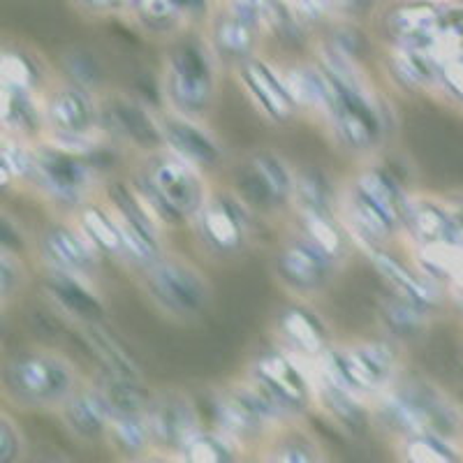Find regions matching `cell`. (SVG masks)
<instances>
[{"label": "cell", "mask_w": 463, "mask_h": 463, "mask_svg": "<svg viewBox=\"0 0 463 463\" xmlns=\"http://www.w3.org/2000/svg\"><path fill=\"white\" fill-rule=\"evenodd\" d=\"M5 390L28 405H49L65 401L74 387V371L61 357L44 353L19 354L5 366Z\"/></svg>", "instance_id": "cell-1"}, {"label": "cell", "mask_w": 463, "mask_h": 463, "mask_svg": "<svg viewBox=\"0 0 463 463\" xmlns=\"http://www.w3.org/2000/svg\"><path fill=\"white\" fill-rule=\"evenodd\" d=\"M146 197L163 216L176 221L204 206V184L188 160L165 156L148 167Z\"/></svg>", "instance_id": "cell-2"}, {"label": "cell", "mask_w": 463, "mask_h": 463, "mask_svg": "<svg viewBox=\"0 0 463 463\" xmlns=\"http://www.w3.org/2000/svg\"><path fill=\"white\" fill-rule=\"evenodd\" d=\"M394 350L384 343H366L347 353H329L322 359V380L350 394L373 392L392 378Z\"/></svg>", "instance_id": "cell-3"}, {"label": "cell", "mask_w": 463, "mask_h": 463, "mask_svg": "<svg viewBox=\"0 0 463 463\" xmlns=\"http://www.w3.org/2000/svg\"><path fill=\"white\" fill-rule=\"evenodd\" d=\"M148 292L174 316H197L209 301L206 280L184 262H156L148 271Z\"/></svg>", "instance_id": "cell-4"}, {"label": "cell", "mask_w": 463, "mask_h": 463, "mask_svg": "<svg viewBox=\"0 0 463 463\" xmlns=\"http://www.w3.org/2000/svg\"><path fill=\"white\" fill-rule=\"evenodd\" d=\"M383 417L392 429L403 436L436 433L445 438L452 429L448 408L433 399L427 390H401L383 401Z\"/></svg>", "instance_id": "cell-5"}, {"label": "cell", "mask_w": 463, "mask_h": 463, "mask_svg": "<svg viewBox=\"0 0 463 463\" xmlns=\"http://www.w3.org/2000/svg\"><path fill=\"white\" fill-rule=\"evenodd\" d=\"M167 93L179 109L202 111L213 98V70L197 47H181L167 65Z\"/></svg>", "instance_id": "cell-6"}, {"label": "cell", "mask_w": 463, "mask_h": 463, "mask_svg": "<svg viewBox=\"0 0 463 463\" xmlns=\"http://www.w3.org/2000/svg\"><path fill=\"white\" fill-rule=\"evenodd\" d=\"M253 387L279 412L304 411L311 399V387L304 373L280 353H267L253 366Z\"/></svg>", "instance_id": "cell-7"}, {"label": "cell", "mask_w": 463, "mask_h": 463, "mask_svg": "<svg viewBox=\"0 0 463 463\" xmlns=\"http://www.w3.org/2000/svg\"><path fill=\"white\" fill-rule=\"evenodd\" d=\"M329 84H332V98L326 109L332 114V121L343 142L357 151L373 146L380 137V121L371 95L343 89L334 80H329Z\"/></svg>", "instance_id": "cell-8"}, {"label": "cell", "mask_w": 463, "mask_h": 463, "mask_svg": "<svg viewBox=\"0 0 463 463\" xmlns=\"http://www.w3.org/2000/svg\"><path fill=\"white\" fill-rule=\"evenodd\" d=\"M216 415L225 433L248 438L255 436L262 429L264 421L274 420L280 412L250 384L246 390L222 394L218 399Z\"/></svg>", "instance_id": "cell-9"}, {"label": "cell", "mask_w": 463, "mask_h": 463, "mask_svg": "<svg viewBox=\"0 0 463 463\" xmlns=\"http://www.w3.org/2000/svg\"><path fill=\"white\" fill-rule=\"evenodd\" d=\"M35 172L43 179L44 188L56 200L65 204H77L81 200L86 184H89V167L80 160V156L68 151H43L35 156Z\"/></svg>", "instance_id": "cell-10"}, {"label": "cell", "mask_w": 463, "mask_h": 463, "mask_svg": "<svg viewBox=\"0 0 463 463\" xmlns=\"http://www.w3.org/2000/svg\"><path fill=\"white\" fill-rule=\"evenodd\" d=\"M438 16H440V7L429 0H405L387 10L384 31L390 33L401 47L429 49Z\"/></svg>", "instance_id": "cell-11"}, {"label": "cell", "mask_w": 463, "mask_h": 463, "mask_svg": "<svg viewBox=\"0 0 463 463\" xmlns=\"http://www.w3.org/2000/svg\"><path fill=\"white\" fill-rule=\"evenodd\" d=\"M151 436L169 448H184L197 433V415L185 396L169 394L156 401L148 412Z\"/></svg>", "instance_id": "cell-12"}, {"label": "cell", "mask_w": 463, "mask_h": 463, "mask_svg": "<svg viewBox=\"0 0 463 463\" xmlns=\"http://www.w3.org/2000/svg\"><path fill=\"white\" fill-rule=\"evenodd\" d=\"M279 271L295 288L317 289L329 276V258L311 241H297L280 253Z\"/></svg>", "instance_id": "cell-13"}, {"label": "cell", "mask_w": 463, "mask_h": 463, "mask_svg": "<svg viewBox=\"0 0 463 463\" xmlns=\"http://www.w3.org/2000/svg\"><path fill=\"white\" fill-rule=\"evenodd\" d=\"M160 130H163V139L172 146V151L179 158L188 160L190 165L211 167L221 160L218 144L195 123L185 121V118H165L160 123Z\"/></svg>", "instance_id": "cell-14"}, {"label": "cell", "mask_w": 463, "mask_h": 463, "mask_svg": "<svg viewBox=\"0 0 463 463\" xmlns=\"http://www.w3.org/2000/svg\"><path fill=\"white\" fill-rule=\"evenodd\" d=\"M111 415L114 411L102 392H84V394L65 399V424L74 436L84 438V440H95L105 431H109Z\"/></svg>", "instance_id": "cell-15"}, {"label": "cell", "mask_w": 463, "mask_h": 463, "mask_svg": "<svg viewBox=\"0 0 463 463\" xmlns=\"http://www.w3.org/2000/svg\"><path fill=\"white\" fill-rule=\"evenodd\" d=\"M243 84L250 90L255 100L260 102L264 111H267L271 118L276 121H285L292 116V109H295V98L289 93L288 81H280L271 70L264 63H246L241 70Z\"/></svg>", "instance_id": "cell-16"}, {"label": "cell", "mask_w": 463, "mask_h": 463, "mask_svg": "<svg viewBox=\"0 0 463 463\" xmlns=\"http://www.w3.org/2000/svg\"><path fill=\"white\" fill-rule=\"evenodd\" d=\"M202 230L218 250H237L246 234V216L237 202L216 200L202 211Z\"/></svg>", "instance_id": "cell-17"}, {"label": "cell", "mask_w": 463, "mask_h": 463, "mask_svg": "<svg viewBox=\"0 0 463 463\" xmlns=\"http://www.w3.org/2000/svg\"><path fill=\"white\" fill-rule=\"evenodd\" d=\"M49 121L63 135H84L95 121V107L89 95L80 89H65L56 93L49 102Z\"/></svg>", "instance_id": "cell-18"}, {"label": "cell", "mask_w": 463, "mask_h": 463, "mask_svg": "<svg viewBox=\"0 0 463 463\" xmlns=\"http://www.w3.org/2000/svg\"><path fill=\"white\" fill-rule=\"evenodd\" d=\"M44 255L52 260L53 267L72 271V274H84L93 267V243L86 241L84 237L74 234L65 227H53L44 234Z\"/></svg>", "instance_id": "cell-19"}, {"label": "cell", "mask_w": 463, "mask_h": 463, "mask_svg": "<svg viewBox=\"0 0 463 463\" xmlns=\"http://www.w3.org/2000/svg\"><path fill=\"white\" fill-rule=\"evenodd\" d=\"M405 222L412 227L415 237L429 246H454V243H458L454 218L438 206L427 204V202H417V204L411 202Z\"/></svg>", "instance_id": "cell-20"}, {"label": "cell", "mask_w": 463, "mask_h": 463, "mask_svg": "<svg viewBox=\"0 0 463 463\" xmlns=\"http://www.w3.org/2000/svg\"><path fill=\"white\" fill-rule=\"evenodd\" d=\"M56 269V267H53ZM49 292L56 297L63 308H68L72 316L84 317V320L95 322L102 316V306L98 301V297L93 292L84 288V285L77 280V276L72 271H65V269H56L49 279Z\"/></svg>", "instance_id": "cell-21"}, {"label": "cell", "mask_w": 463, "mask_h": 463, "mask_svg": "<svg viewBox=\"0 0 463 463\" xmlns=\"http://www.w3.org/2000/svg\"><path fill=\"white\" fill-rule=\"evenodd\" d=\"M357 188L362 190L364 195H369L396 225L408 218L411 202H408L403 190L399 188V184L387 172H380V169L364 172L357 181Z\"/></svg>", "instance_id": "cell-22"}, {"label": "cell", "mask_w": 463, "mask_h": 463, "mask_svg": "<svg viewBox=\"0 0 463 463\" xmlns=\"http://www.w3.org/2000/svg\"><path fill=\"white\" fill-rule=\"evenodd\" d=\"M255 188L262 190L264 202H283L295 193V176L288 165L271 153H260L253 158V172H250Z\"/></svg>", "instance_id": "cell-23"}, {"label": "cell", "mask_w": 463, "mask_h": 463, "mask_svg": "<svg viewBox=\"0 0 463 463\" xmlns=\"http://www.w3.org/2000/svg\"><path fill=\"white\" fill-rule=\"evenodd\" d=\"M371 260H373L375 269H378V274L383 276V279L387 280L392 288H394L396 295L403 297V299L415 301V304L424 306V308H427V306H431L433 289L429 288L424 280L417 279L411 269H405L399 260H394L392 255H387V253H373L371 255Z\"/></svg>", "instance_id": "cell-24"}, {"label": "cell", "mask_w": 463, "mask_h": 463, "mask_svg": "<svg viewBox=\"0 0 463 463\" xmlns=\"http://www.w3.org/2000/svg\"><path fill=\"white\" fill-rule=\"evenodd\" d=\"M347 213H350V222L354 225V230L366 241H383V239L390 237L396 227V222L369 195H364L359 188H354V193L350 195Z\"/></svg>", "instance_id": "cell-25"}, {"label": "cell", "mask_w": 463, "mask_h": 463, "mask_svg": "<svg viewBox=\"0 0 463 463\" xmlns=\"http://www.w3.org/2000/svg\"><path fill=\"white\" fill-rule=\"evenodd\" d=\"M255 37H258V26L241 16L232 14V12H225L213 26V43L221 49L225 56L237 58V61H243V58L250 56L255 47Z\"/></svg>", "instance_id": "cell-26"}, {"label": "cell", "mask_w": 463, "mask_h": 463, "mask_svg": "<svg viewBox=\"0 0 463 463\" xmlns=\"http://www.w3.org/2000/svg\"><path fill=\"white\" fill-rule=\"evenodd\" d=\"M109 118L126 137L132 139V142L151 146V144H158L160 139H163L160 126H156V123L151 121V116H148L142 107L132 105V102H114V105L109 107Z\"/></svg>", "instance_id": "cell-27"}, {"label": "cell", "mask_w": 463, "mask_h": 463, "mask_svg": "<svg viewBox=\"0 0 463 463\" xmlns=\"http://www.w3.org/2000/svg\"><path fill=\"white\" fill-rule=\"evenodd\" d=\"M86 343L90 345L98 359L107 366V373L116 375V378H128V380H139V369L137 364L132 362L130 354L123 350L114 338L107 332L98 329V326L90 322L89 329H86Z\"/></svg>", "instance_id": "cell-28"}, {"label": "cell", "mask_w": 463, "mask_h": 463, "mask_svg": "<svg viewBox=\"0 0 463 463\" xmlns=\"http://www.w3.org/2000/svg\"><path fill=\"white\" fill-rule=\"evenodd\" d=\"M394 68L405 84L427 86L436 80L440 58L424 47H401L396 52Z\"/></svg>", "instance_id": "cell-29"}, {"label": "cell", "mask_w": 463, "mask_h": 463, "mask_svg": "<svg viewBox=\"0 0 463 463\" xmlns=\"http://www.w3.org/2000/svg\"><path fill=\"white\" fill-rule=\"evenodd\" d=\"M288 89L295 98L297 105L326 107L332 98V84L329 77L313 68H297L289 72Z\"/></svg>", "instance_id": "cell-30"}, {"label": "cell", "mask_w": 463, "mask_h": 463, "mask_svg": "<svg viewBox=\"0 0 463 463\" xmlns=\"http://www.w3.org/2000/svg\"><path fill=\"white\" fill-rule=\"evenodd\" d=\"M109 433L121 452L139 454L151 438V424L142 412H114Z\"/></svg>", "instance_id": "cell-31"}, {"label": "cell", "mask_w": 463, "mask_h": 463, "mask_svg": "<svg viewBox=\"0 0 463 463\" xmlns=\"http://www.w3.org/2000/svg\"><path fill=\"white\" fill-rule=\"evenodd\" d=\"M429 52L438 58L461 56L463 53V7H440L436 31H433Z\"/></svg>", "instance_id": "cell-32"}, {"label": "cell", "mask_w": 463, "mask_h": 463, "mask_svg": "<svg viewBox=\"0 0 463 463\" xmlns=\"http://www.w3.org/2000/svg\"><path fill=\"white\" fill-rule=\"evenodd\" d=\"M285 336L295 343L299 350L308 354L322 353L325 347V332H322L320 322L311 316V313L301 311V308H289L280 320Z\"/></svg>", "instance_id": "cell-33"}, {"label": "cell", "mask_w": 463, "mask_h": 463, "mask_svg": "<svg viewBox=\"0 0 463 463\" xmlns=\"http://www.w3.org/2000/svg\"><path fill=\"white\" fill-rule=\"evenodd\" d=\"M383 316L392 332L399 334V336L403 338H411L415 336L421 329V325H424V306L396 295L392 297V299L384 301Z\"/></svg>", "instance_id": "cell-34"}, {"label": "cell", "mask_w": 463, "mask_h": 463, "mask_svg": "<svg viewBox=\"0 0 463 463\" xmlns=\"http://www.w3.org/2000/svg\"><path fill=\"white\" fill-rule=\"evenodd\" d=\"M81 225L86 230V237L90 239V243L107 253H126L123 248V237H121V227L118 222L111 221L109 216H105L102 211L89 209L84 211L81 216Z\"/></svg>", "instance_id": "cell-35"}, {"label": "cell", "mask_w": 463, "mask_h": 463, "mask_svg": "<svg viewBox=\"0 0 463 463\" xmlns=\"http://www.w3.org/2000/svg\"><path fill=\"white\" fill-rule=\"evenodd\" d=\"M304 227L308 234V241L317 246L326 258H338L343 253V239L341 232L332 222L329 213L320 211H304Z\"/></svg>", "instance_id": "cell-36"}, {"label": "cell", "mask_w": 463, "mask_h": 463, "mask_svg": "<svg viewBox=\"0 0 463 463\" xmlns=\"http://www.w3.org/2000/svg\"><path fill=\"white\" fill-rule=\"evenodd\" d=\"M295 195L299 200L304 211H320V213H329V200H332V190L329 184L320 172L299 174L295 181Z\"/></svg>", "instance_id": "cell-37"}, {"label": "cell", "mask_w": 463, "mask_h": 463, "mask_svg": "<svg viewBox=\"0 0 463 463\" xmlns=\"http://www.w3.org/2000/svg\"><path fill=\"white\" fill-rule=\"evenodd\" d=\"M181 452H184V458L197 463H222L234 458L232 457L234 452H232L230 442H227L225 438L209 436V433L200 431L185 442L184 448H181Z\"/></svg>", "instance_id": "cell-38"}, {"label": "cell", "mask_w": 463, "mask_h": 463, "mask_svg": "<svg viewBox=\"0 0 463 463\" xmlns=\"http://www.w3.org/2000/svg\"><path fill=\"white\" fill-rule=\"evenodd\" d=\"M405 457L417 463H442L454 461V452L449 448L445 438L436 436V433H417V436H408L405 442Z\"/></svg>", "instance_id": "cell-39"}, {"label": "cell", "mask_w": 463, "mask_h": 463, "mask_svg": "<svg viewBox=\"0 0 463 463\" xmlns=\"http://www.w3.org/2000/svg\"><path fill=\"white\" fill-rule=\"evenodd\" d=\"M3 121L7 126H14L16 130H31L35 126L28 90H16L3 86Z\"/></svg>", "instance_id": "cell-40"}, {"label": "cell", "mask_w": 463, "mask_h": 463, "mask_svg": "<svg viewBox=\"0 0 463 463\" xmlns=\"http://www.w3.org/2000/svg\"><path fill=\"white\" fill-rule=\"evenodd\" d=\"M357 394H350L345 390H338L334 384L325 383V403L326 408L343 421L350 429H357L364 421V411L362 405L354 399Z\"/></svg>", "instance_id": "cell-41"}, {"label": "cell", "mask_w": 463, "mask_h": 463, "mask_svg": "<svg viewBox=\"0 0 463 463\" xmlns=\"http://www.w3.org/2000/svg\"><path fill=\"white\" fill-rule=\"evenodd\" d=\"M0 77H3V86L16 90H31L33 81H35V72H33L31 63L22 53L5 52L3 61H0Z\"/></svg>", "instance_id": "cell-42"}, {"label": "cell", "mask_w": 463, "mask_h": 463, "mask_svg": "<svg viewBox=\"0 0 463 463\" xmlns=\"http://www.w3.org/2000/svg\"><path fill=\"white\" fill-rule=\"evenodd\" d=\"M135 7L144 22L151 26H169L185 12L181 0H137Z\"/></svg>", "instance_id": "cell-43"}, {"label": "cell", "mask_w": 463, "mask_h": 463, "mask_svg": "<svg viewBox=\"0 0 463 463\" xmlns=\"http://www.w3.org/2000/svg\"><path fill=\"white\" fill-rule=\"evenodd\" d=\"M3 184H10V179L26 176L35 169V158H31L19 144L5 142L3 144Z\"/></svg>", "instance_id": "cell-44"}, {"label": "cell", "mask_w": 463, "mask_h": 463, "mask_svg": "<svg viewBox=\"0 0 463 463\" xmlns=\"http://www.w3.org/2000/svg\"><path fill=\"white\" fill-rule=\"evenodd\" d=\"M279 461H292V463H306V461H316L317 449L313 448L311 442L304 440L299 436H292L288 440H283L276 448V457Z\"/></svg>", "instance_id": "cell-45"}, {"label": "cell", "mask_w": 463, "mask_h": 463, "mask_svg": "<svg viewBox=\"0 0 463 463\" xmlns=\"http://www.w3.org/2000/svg\"><path fill=\"white\" fill-rule=\"evenodd\" d=\"M22 433L19 429L12 424V420L7 415H3V421H0V461H14L22 452Z\"/></svg>", "instance_id": "cell-46"}, {"label": "cell", "mask_w": 463, "mask_h": 463, "mask_svg": "<svg viewBox=\"0 0 463 463\" xmlns=\"http://www.w3.org/2000/svg\"><path fill=\"white\" fill-rule=\"evenodd\" d=\"M65 63H68V70L72 72L74 81H80V84H95L98 77H100L98 65L89 56H84V53H72Z\"/></svg>", "instance_id": "cell-47"}, {"label": "cell", "mask_w": 463, "mask_h": 463, "mask_svg": "<svg viewBox=\"0 0 463 463\" xmlns=\"http://www.w3.org/2000/svg\"><path fill=\"white\" fill-rule=\"evenodd\" d=\"M440 74L445 84L454 90L463 100V53L461 56H449L440 61Z\"/></svg>", "instance_id": "cell-48"}, {"label": "cell", "mask_w": 463, "mask_h": 463, "mask_svg": "<svg viewBox=\"0 0 463 463\" xmlns=\"http://www.w3.org/2000/svg\"><path fill=\"white\" fill-rule=\"evenodd\" d=\"M19 264L10 258L7 253H3L0 258V285H3V297H10L12 289L19 288Z\"/></svg>", "instance_id": "cell-49"}, {"label": "cell", "mask_w": 463, "mask_h": 463, "mask_svg": "<svg viewBox=\"0 0 463 463\" xmlns=\"http://www.w3.org/2000/svg\"><path fill=\"white\" fill-rule=\"evenodd\" d=\"M86 5L93 10H109V7H121V5H135L137 0H84Z\"/></svg>", "instance_id": "cell-50"}, {"label": "cell", "mask_w": 463, "mask_h": 463, "mask_svg": "<svg viewBox=\"0 0 463 463\" xmlns=\"http://www.w3.org/2000/svg\"><path fill=\"white\" fill-rule=\"evenodd\" d=\"M454 218V225H457V234H458V243H463V211H458Z\"/></svg>", "instance_id": "cell-51"}, {"label": "cell", "mask_w": 463, "mask_h": 463, "mask_svg": "<svg viewBox=\"0 0 463 463\" xmlns=\"http://www.w3.org/2000/svg\"><path fill=\"white\" fill-rule=\"evenodd\" d=\"M458 295H461V304H463V285H461V292H458Z\"/></svg>", "instance_id": "cell-52"}]
</instances>
